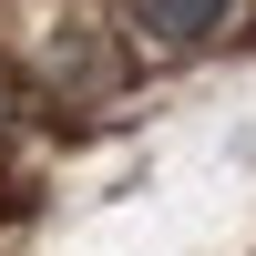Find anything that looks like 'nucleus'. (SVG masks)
<instances>
[{
    "instance_id": "f257e3e1",
    "label": "nucleus",
    "mask_w": 256,
    "mask_h": 256,
    "mask_svg": "<svg viewBox=\"0 0 256 256\" xmlns=\"http://www.w3.org/2000/svg\"><path fill=\"white\" fill-rule=\"evenodd\" d=\"M123 20H134L144 41H164V52H184V41L226 31V0H123Z\"/></svg>"
},
{
    "instance_id": "f03ea898",
    "label": "nucleus",
    "mask_w": 256,
    "mask_h": 256,
    "mask_svg": "<svg viewBox=\"0 0 256 256\" xmlns=\"http://www.w3.org/2000/svg\"><path fill=\"white\" fill-rule=\"evenodd\" d=\"M0 113H10V92H0Z\"/></svg>"
}]
</instances>
